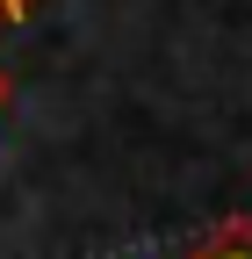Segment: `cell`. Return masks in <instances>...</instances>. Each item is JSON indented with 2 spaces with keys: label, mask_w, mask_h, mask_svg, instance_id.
I'll return each mask as SVG.
<instances>
[{
  "label": "cell",
  "mask_w": 252,
  "mask_h": 259,
  "mask_svg": "<svg viewBox=\"0 0 252 259\" xmlns=\"http://www.w3.org/2000/svg\"><path fill=\"white\" fill-rule=\"evenodd\" d=\"M216 259H252V252H216Z\"/></svg>",
  "instance_id": "cell-1"
},
{
  "label": "cell",
  "mask_w": 252,
  "mask_h": 259,
  "mask_svg": "<svg viewBox=\"0 0 252 259\" xmlns=\"http://www.w3.org/2000/svg\"><path fill=\"white\" fill-rule=\"evenodd\" d=\"M0 8H8V15H15V8H22V0H0Z\"/></svg>",
  "instance_id": "cell-2"
}]
</instances>
